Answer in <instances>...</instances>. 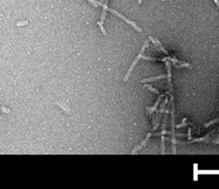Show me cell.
<instances>
[{
  "label": "cell",
  "mask_w": 219,
  "mask_h": 189,
  "mask_svg": "<svg viewBox=\"0 0 219 189\" xmlns=\"http://www.w3.org/2000/svg\"><path fill=\"white\" fill-rule=\"evenodd\" d=\"M150 47V39L148 40H146V41L144 42V44H143V47H142V49H141V51L138 52V54H137V57L134 59V61L132 62V64H131V66H130V69H128V71L126 72V74H125V76H124V79H123V81L124 82H126L127 80L130 79V76H131V74H132V72L134 71V69H135V66H136V64H137V62L141 60V59L143 58V55H144V52H145V50L147 49Z\"/></svg>",
  "instance_id": "6da1fadb"
},
{
  "label": "cell",
  "mask_w": 219,
  "mask_h": 189,
  "mask_svg": "<svg viewBox=\"0 0 219 189\" xmlns=\"http://www.w3.org/2000/svg\"><path fill=\"white\" fill-rule=\"evenodd\" d=\"M164 99V94H162V95H158V98H157V100L155 101V103H154V105H153L152 107H146V113H147V115H152L153 113L157 110V107H158V105H160V103L162 102V100Z\"/></svg>",
  "instance_id": "7a4b0ae2"
},
{
  "label": "cell",
  "mask_w": 219,
  "mask_h": 189,
  "mask_svg": "<svg viewBox=\"0 0 219 189\" xmlns=\"http://www.w3.org/2000/svg\"><path fill=\"white\" fill-rule=\"evenodd\" d=\"M106 12H107V10L103 8L101 17H100V20L97 21V25H100V30H101L102 33H103L104 35H106V31H105V29H104V21H105V19H106Z\"/></svg>",
  "instance_id": "3957f363"
},
{
  "label": "cell",
  "mask_w": 219,
  "mask_h": 189,
  "mask_svg": "<svg viewBox=\"0 0 219 189\" xmlns=\"http://www.w3.org/2000/svg\"><path fill=\"white\" fill-rule=\"evenodd\" d=\"M148 39H150V41H152V43L154 44V45H155V48L158 50L160 52H162V53H164L165 55H169V54H168V51H167V50H166L165 48H164V47H163V45H162V43H160V42L158 41V40L154 39V38H152V37H150Z\"/></svg>",
  "instance_id": "277c9868"
},
{
  "label": "cell",
  "mask_w": 219,
  "mask_h": 189,
  "mask_svg": "<svg viewBox=\"0 0 219 189\" xmlns=\"http://www.w3.org/2000/svg\"><path fill=\"white\" fill-rule=\"evenodd\" d=\"M152 136H153L152 133H148V134H147V136L145 137V140H144L143 142H142V143H141V144L137 146V147H135L134 149L131 152V154H135V153H137L138 150H141V149H142L143 147H145V146H146V144L150 142V140H151V137H152Z\"/></svg>",
  "instance_id": "5b68a950"
},
{
  "label": "cell",
  "mask_w": 219,
  "mask_h": 189,
  "mask_svg": "<svg viewBox=\"0 0 219 189\" xmlns=\"http://www.w3.org/2000/svg\"><path fill=\"white\" fill-rule=\"evenodd\" d=\"M165 77H167V75H166V74H160V75H158V76H153V77L143 79V80H141V82H142V83L153 82V81H157V80H160V79H165Z\"/></svg>",
  "instance_id": "8992f818"
},
{
  "label": "cell",
  "mask_w": 219,
  "mask_h": 189,
  "mask_svg": "<svg viewBox=\"0 0 219 189\" xmlns=\"http://www.w3.org/2000/svg\"><path fill=\"white\" fill-rule=\"evenodd\" d=\"M168 102H169V100L167 99V98H165V99L163 100V103H162V105H160V113H165V107H166V105L168 104Z\"/></svg>",
  "instance_id": "52a82bcc"
},
{
  "label": "cell",
  "mask_w": 219,
  "mask_h": 189,
  "mask_svg": "<svg viewBox=\"0 0 219 189\" xmlns=\"http://www.w3.org/2000/svg\"><path fill=\"white\" fill-rule=\"evenodd\" d=\"M144 84V87H146V89H148V90L153 92L154 94H156V95H160V91L157 90V89H155V87H153L152 85H150V84H146V83H143Z\"/></svg>",
  "instance_id": "ba28073f"
},
{
  "label": "cell",
  "mask_w": 219,
  "mask_h": 189,
  "mask_svg": "<svg viewBox=\"0 0 219 189\" xmlns=\"http://www.w3.org/2000/svg\"><path fill=\"white\" fill-rule=\"evenodd\" d=\"M186 121H187V118L185 117V118L183 120V123H182V124H177V125H176V128H182V127H185V126H193V127H194V125H193V124L189 123V122L187 123Z\"/></svg>",
  "instance_id": "9c48e42d"
},
{
  "label": "cell",
  "mask_w": 219,
  "mask_h": 189,
  "mask_svg": "<svg viewBox=\"0 0 219 189\" xmlns=\"http://www.w3.org/2000/svg\"><path fill=\"white\" fill-rule=\"evenodd\" d=\"M87 1L92 3L93 7H102V2L97 1V0H87Z\"/></svg>",
  "instance_id": "30bf717a"
},
{
  "label": "cell",
  "mask_w": 219,
  "mask_h": 189,
  "mask_svg": "<svg viewBox=\"0 0 219 189\" xmlns=\"http://www.w3.org/2000/svg\"><path fill=\"white\" fill-rule=\"evenodd\" d=\"M57 104H58V105H59V106L61 107V108H62V110H63L65 113H67V114H71V112L69 111V108H67V106H64V105H63V104H61V103H57Z\"/></svg>",
  "instance_id": "8fae6325"
},
{
  "label": "cell",
  "mask_w": 219,
  "mask_h": 189,
  "mask_svg": "<svg viewBox=\"0 0 219 189\" xmlns=\"http://www.w3.org/2000/svg\"><path fill=\"white\" fill-rule=\"evenodd\" d=\"M29 25V21H20V22H17V27H23V25Z\"/></svg>",
  "instance_id": "7c38bea8"
},
{
  "label": "cell",
  "mask_w": 219,
  "mask_h": 189,
  "mask_svg": "<svg viewBox=\"0 0 219 189\" xmlns=\"http://www.w3.org/2000/svg\"><path fill=\"white\" fill-rule=\"evenodd\" d=\"M217 122H219V118H216V120H214V121H211V122H209V123L205 124V126H206V127H208L209 125H212V124L217 123Z\"/></svg>",
  "instance_id": "4fadbf2b"
},
{
  "label": "cell",
  "mask_w": 219,
  "mask_h": 189,
  "mask_svg": "<svg viewBox=\"0 0 219 189\" xmlns=\"http://www.w3.org/2000/svg\"><path fill=\"white\" fill-rule=\"evenodd\" d=\"M0 111L1 112H3V113H7V114H9L11 111L9 110V108H7V107H0Z\"/></svg>",
  "instance_id": "5bb4252c"
},
{
  "label": "cell",
  "mask_w": 219,
  "mask_h": 189,
  "mask_svg": "<svg viewBox=\"0 0 219 189\" xmlns=\"http://www.w3.org/2000/svg\"><path fill=\"white\" fill-rule=\"evenodd\" d=\"M142 1H143V0H138V3H142Z\"/></svg>",
  "instance_id": "9a60e30c"
}]
</instances>
